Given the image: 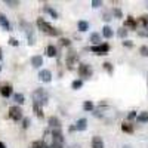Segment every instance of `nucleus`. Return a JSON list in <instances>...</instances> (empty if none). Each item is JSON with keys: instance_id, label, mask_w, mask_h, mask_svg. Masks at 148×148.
I'll return each mask as SVG.
<instances>
[{"instance_id": "4be33fe9", "label": "nucleus", "mask_w": 148, "mask_h": 148, "mask_svg": "<svg viewBox=\"0 0 148 148\" xmlns=\"http://www.w3.org/2000/svg\"><path fill=\"white\" fill-rule=\"evenodd\" d=\"M30 148H49V145H47L45 141H34V142L30 145Z\"/></svg>"}, {"instance_id": "cd10ccee", "label": "nucleus", "mask_w": 148, "mask_h": 148, "mask_svg": "<svg viewBox=\"0 0 148 148\" xmlns=\"http://www.w3.org/2000/svg\"><path fill=\"white\" fill-rule=\"evenodd\" d=\"M127 33H129V30H126L125 27H121V28L117 30V36L120 37V39H126V37H127Z\"/></svg>"}, {"instance_id": "f257e3e1", "label": "nucleus", "mask_w": 148, "mask_h": 148, "mask_svg": "<svg viewBox=\"0 0 148 148\" xmlns=\"http://www.w3.org/2000/svg\"><path fill=\"white\" fill-rule=\"evenodd\" d=\"M37 27H39L40 31H43L45 34L51 36V37H56V36H61V30L52 27L47 21H45V18H37Z\"/></svg>"}, {"instance_id": "b1692460", "label": "nucleus", "mask_w": 148, "mask_h": 148, "mask_svg": "<svg viewBox=\"0 0 148 148\" xmlns=\"http://www.w3.org/2000/svg\"><path fill=\"white\" fill-rule=\"evenodd\" d=\"M27 37H28V45L33 46V45L36 43V36H34V33L31 31V28L27 30Z\"/></svg>"}, {"instance_id": "4c0bfd02", "label": "nucleus", "mask_w": 148, "mask_h": 148, "mask_svg": "<svg viewBox=\"0 0 148 148\" xmlns=\"http://www.w3.org/2000/svg\"><path fill=\"white\" fill-rule=\"evenodd\" d=\"M59 42H61V45H62V46H68V47H70V45H71V42H70L68 39H65V37H62Z\"/></svg>"}, {"instance_id": "20e7f679", "label": "nucleus", "mask_w": 148, "mask_h": 148, "mask_svg": "<svg viewBox=\"0 0 148 148\" xmlns=\"http://www.w3.org/2000/svg\"><path fill=\"white\" fill-rule=\"evenodd\" d=\"M77 71H79V76L82 77V79H90L92 77V67L89 65V64H80L79 65V68H77Z\"/></svg>"}, {"instance_id": "2eb2a0df", "label": "nucleus", "mask_w": 148, "mask_h": 148, "mask_svg": "<svg viewBox=\"0 0 148 148\" xmlns=\"http://www.w3.org/2000/svg\"><path fill=\"white\" fill-rule=\"evenodd\" d=\"M43 10L46 12V14L51 15L53 19H58V16H59V15H58V12H56V10L52 8V6H49V5H45V6H43Z\"/></svg>"}, {"instance_id": "a878e982", "label": "nucleus", "mask_w": 148, "mask_h": 148, "mask_svg": "<svg viewBox=\"0 0 148 148\" xmlns=\"http://www.w3.org/2000/svg\"><path fill=\"white\" fill-rule=\"evenodd\" d=\"M83 110H84V111H90V113H92V111L95 110L93 102H92V101H84V104H83Z\"/></svg>"}, {"instance_id": "473e14b6", "label": "nucleus", "mask_w": 148, "mask_h": 148, "mask_svg": "<svg viewBox=\"0 0 148 148\" xmlns=\"http://www.w3.org/2000/svg\"><path fill=\"white\" fill-rule=\"evenodd\" d=\"M5 3H6L8 6H10V8H16V6L19 5L18 0H5Z\"/></svg>"}, {"instance_id": "5701e85b", "label": "nucleus", "mask_w": 148, "mask_h": 148, "mask_svg": "<svg viewBox=\"0 0 148 148\" xmlns=\"http://www.w3.org/2000/svg\"><path fill=\"white\" fill-rule=\"evenodd\" d=\"M121 130L126 132V133H132V132H133V126L130 125L129 121H125V123L121 125Z\"/></svg>"}, {"instance_id": "1a4fd4ad", "label": "nucleus", "mask_w": 148, "mask_h": 148, "mask_svg": "<svg viewBox=\"0 0 148 148\" xmlns=\"http://www.w3.org/2000/svg\"><path fill=\"white\" fill-rule=\"evenodd\" d=\"M0 25H2L3 30H6V31H12V24L9 22V19L6 18L5 14H0Z\"/></svg>"}, {"instance_id": "58836bf2", "label": "nucleus", "mask_w": 148, "mask_h": 148, "mask_svg": "<svg viewBox=\"0 0 148 148\" xmlns=\"http://www.w3.org/2000/svg\"><path fill=\"white\" fill-rule=\"evenodd\" d=\"M9 45H10V46H15V47H16V46H19V42H18L16 39H14V37H12V39H9Z\"/></svg>"}, {"instance_id": "6e6552de", "label": "nucleus", "mask_w": 148, "mask_h": 148, "mask_svg": "<svg viewBox=\"0 0 148 148\" xmlns=\"http://www.w3.org/2000/svg\"><path fill=\"white\" fill-rule=\"evenodd\" d=\"M39 79L42 80V82H45V83H49L52 80V73L49 71V70H40V73H39Z\"/></svg>"}, {"instance_id": "9b49d317", "label": "nucleus", "mask_w": 148, "mask_h": 148, "mask_svg": "<svg viewBox=\"0 0 148 148\" xmlns=\"http://www.w3.org/2000/svg\"><path fill=\"white\" fill-rule=\"evenodd\" d=\"M47 123H49V126L52 127V130H53V129H61V120H59V119H58L56 116H52V117H49Z\"/></svg>"}, {"instance_id": "7c9ffc66", "label": "nucleus", "mask_w": 148, "mask_h": 148, "mask_svg": "<svg viewBox=\"0 0 148 148\" xmlns=\"http://www.w3.org/2000/svg\"><path fill=\"white\" fill-rule=\"evenodd\" d=\"M102 68H104L108 74H113V70H114V68H113V64H111V62H104V64H102Z\"/></svg>"}, {"instance_id": "0eeeda50", "label": "nucleus", "mask_w": 148, "mask_h": 148, "mask_svg": "<svg viewBox=\"0 0 148 148\" xmlns=\"http://www.w3.org/2000/svg\"><path fill=\"white\" fill-rule=\"evenodd\" d=\"M52 139H53L52 142H56V144H61V145L64 144L65 138H64L62 132H61V129H53L52 130Z\"/></svg>"}, {"instance_id": "ddd939ff", "label": "nucleus", "mask_w": 148, "mask_h": 148, "mask_svg": "<svg viewBox=\"0 0 148 148\" xmlns=\"http://www.w3.org/2000/svg\"><path fill=\"white\" fill-rule=\"evenodd\" d=\"M31 65H33L34 68H40V67L43 65V58H42L40 55H34V56L31 58Z\"/></svg>"}, {"instance_id": "4468645a", "label": "nucleus", "mask_w": 148, "mask_h": 148, "mask_svg": "<svg viewBox=\"0 0 148 148\" xmlns=\"http://www.w3.org/2000/svg\"><path fill=\"white\" fill-rule=\"evenodd\" d=\"M90 145H92V148H104V141L101 136H93Z\"/></svg>"}, {"instance_id": "79ce46f5", "label": "nucleus", "mask_w": 148, "mask_h": 148, "mask_svg": "<svg viewBox=\"0 0 148 148\" xmlns=\"http://www.w3.org/2000/svg\"><path fill=\"white\" fill-rule=\"evenodd\" d=\"M49 148H64L61 144H56V142H52L51 145H49Z\"/></svg>"}, {"instance_id": "c85d7f7f", "label": "nucleus", "mask_w": 148, "mask_h": 148, "mask_svg": "<svg viewBox=\"0 0 148 148\" xmlns=\"http://www.w3.org/2000/svg\"><path fill=\"white\" fill-rule=\"evenodd\" d=\"M14 101L16 102V104H24V95L22 93H14Z\"/></svg>"}, {"instance_id": "09e8293b", "label": "nucleus", "mask_w": 148, "mask_h": 148, "mask_svg": "<svg viewBox=\"0 0 148 148\" xmlns=\"http://www.w3.org/2000/svg\"><path fill=\"white\" fill-rule=\"evenodd\" d=\"M147 6H148V2H147Z\"/></svg>"}, {"instance_id": "bb28decb", "label": "nucleus", "mask_w": 148, "mask_h": 148, "mask_svg": "<svg viewBox=\"0 0 148 148\" xmlns=\"http://www.w3.org/2000/svg\"><path fill=\"white\" fill-rule=\"evenodd\" d=\"M82 86H83V80H82V79H77V80L73 82L71 88H73L74 90H79V89H82Z\"/></svg>"}, {"instance_id": "f704fd0d", "label": "nucleus", "mask_w": 148, "mask_h": 148, "mask_svg": "<svg viewBox=\"0 0 148 148\" xmlns=\"http://www.w3.org/2000/svg\"><path fill=\"white\" fill-rule=\"evenodd\" d=\"M139 53L142 56H148V46H141L139 47Z\"/></svg>"}, {"instance_id": "c03bdc74", "label": "nucleus", "mask_w": 148, "mask_h": 148, "mask_svg": "<svg viewBox=\"0 0 148 148\" xmlns=\"http://www.w3.org/2000/svg\"><path fill=\"white\" fill-rule=\"evenodd\" d=\"M2 58H3V51H2V47H0V61H2Z\"/></svg>"}, {"instance_id": "f8f14e48", "label": "nucleus", "mask_w": 148, "mask_h": 148, "mask_svg": "<svg viewBox=\"0 0 148 148\" xmlns=\"http://www.w3.org/2000/svg\"><path fill=\"white\" fill-rule=\"evenodd\" d=\"M136 25H138V22L135 21L133 16H127V18L125 19V28H126V30H127V28L135 30V28H136Z\"/></svg>"}, {"instance_id": "39448f33", "label": "nucleus", "mask_w": 148, "mask_h": 148, "mask_svg": "<svg viewBox=\"0 0 148 148\" xmlns=\"http://www.w3.org/2000/svg\"><path fill=\"white\" fill-rule=\"evenodd\" d=\"M9 119H12V120H15V121H19L21 119H24L22 117V110H21V107H10L9 108Z\"/></svg>"}, {"instance_id": "423d86ee", "label": "nucleus", "mask_w": 148, "mask_h": 148, "mask_svg": "<svg viewBox=\"0 0 148 148\" xmlns=\"http://www.w3.org/2000/svg\"><path fill=\"white\" fill-rule=\"evenodd\" d=\"M90 51L93 53H96V55H105L110 51V45L108 43H101V45H98V46H92Z\"/></svg>"}, {"instance_id": "f03ea898", "label": "nucleus", "mask_w": 148, "mask_h": 148, "mask_svg": "<svg viewBox=\"0 0 148 148\" xmlns=\"http://www.w3.org/2000/svg\"><path fill=\"white\" fill-rule=\"evenodd\" d=\"M31 98H33V104H37L40 107H43L47 102V93L45 92V89H40V88L31 93Z\"/></svg>"}, {"instance_id": "2f4dec72", "label": "nucleus", "mask_w": 148, "mask_h": 148, "mask_svg": "<svg viewBox=\"0 0 148 148\" xmlns=\"http://www.w3.org/2000/svg\"><path fill=\"white\" fill-rule=\"evenodd\" d=\"M113 15L116 16V18H123V12H121V9H119V8H114L113 9Z\"/></svg>"}, {"instance_id": "dca6fc26", "label": "nucleus", "mask_w": 148, "mask_h": 148, "mask_svg": "<svg viewBox=\"0 0 148 148\" xmlns=\"http://www.w3.org/2000/svg\"><path fill=\"white\" fill-rule=\"evenodd\" d=\"M88 127V120L86 119H79L76 121V130H86Z\"/></svg>"}, {"instance_id": "a211bd4d", "label": "nucleus", "mask_w": 148, "mask_h": 148, "mask_svg": "<svg viewBox=\"0 0 148 148\" xmlns=\"http://www.w3.org/2000/svg\"><path fill=\"white\" fill-rule=\"evenodd\" d=\"M102 36L105 37V39H111V37L114 36V31H113V28H111V27H108V25H105V27L102 28Z\"/></svg>"}, {"instance_id": "ea45409f", "label": "nucleus", "mask_w": 148, "mask_h": 148, "mask_svg": "<svg viewBox=\"0 0 148 148\" xmlns=\"http://www.w3.org/2000/svg\"><path fill=\"white\" fill-rule=\"evenodd\" d=\"M102 19L104 21H111V14H110V12H105V14L102 15Z\"/></svg>"}, {"instance_id": "49530a36", "label": "nucleus", "mask_w": 148, "mask_h": 148, "mask_svg": "<svg viewBox=\"0 0 148 148\" xmlns=\"http://www.w3.org/2000/svg\"><path fill=\"white\" fill-rule=\"evenodd\" d=\"M123 148H130V147H123Z\"/></svg>"}, {"instance_id": "a18cd8bd", "label": "nucleus", "mask_w": 148, "mask_h": 148, "mask_svg": "<svg viewBox=\"0 0 148 148\" xmlns=\"http://www.w3.org/2000/svg\"><path fill=\"white\" fill-rule=\"evenodd\" d=\"M0 148H6V145H5L3 142H0Z\"/></svg>"}, {"instance_id": "9d476101", "label": "nucleus", "mask_w": 148, "mask_h": 148, "mask_svg": "<svg viewBox=\"0 0 148 148\" xmlns=\"http://www.w3.org/2000/svg\"><path fill=\"white\" fill-rule=\"evenodd\" d=\"M0 95L5 96V98H9L10 95H14V88H12L10 84L2 86V88H0Z\"/></svg>"}, {"instance_id": "6ab92c4d", "label": "nucleus", "mask_w": 148, "mask_h": 148, "mask_svg": "<svg viewBox=\"0 0 148 148\" xmlns=\"http://www.w3.org/2000/svg\"><path fill=\"white\" fill-rule=\"evenodd\" d=\"M46 53H47V56L53 58V56H56V55H58V49H56L53 45H49V46H47V49H46Z\"/></svg>"}, {"instance_id": "37998d69", "label": "nucleus", "mask_w": 148, "mask_h": 148, "mask_svg": "<svg viewBox=\"0 0 148 148\" xmlns=\"http://www.w3.org/2000/svg\"><path fill=\"white\" fill-rule=\"evenodd\" d=\"M138 34L141 37H148V31H138Z\"/></svg>"}, {"instance_id": "72a5a7b5", "label": "nucleus", "mask_w": 148, "mask_h": 148, "mask_svg": "<svg viewBox=\"0 0 148 148\" xmlns=\"http://www.w3.org/2000/svg\"><path fill=\"white\" fill-rule=\"evenodd\" d=\"M28 127H30V119L24 117L22 119V129H28Z\"/></svg>"}, {"instance_id": "c756f323", "label": "nucleus", "mask_w": 148, "mask_h": 148, "mask_svg": "<svg viewBox=\"0 0 148 148\" xmlns=\"http://www.w3.org/2000/svg\"><path fill=\"white\" fill-rule=\"evenodd\" d=\"M33 108H34V111H36V114H37V117H43V110H42V107L40 105H37V104H33Z\"/></svg>"}, {"instance_id": "393cba45", "label": "nucleus", "mask_w": 148, "mask_h": 148, "mask_svg": "<svg viewBox=\"0 0 148 148\" xmlns=\"http://www.w3.org/2000/svg\"><path fill=\"white\" fill-rule=\"evenodd\" d=\"M138 22L141 24V25H142L147 31H148V15H142V16H139Z\"/></svg>"}, {"instance_id": "de8ad7c7", "label": "nucleus", "mask_w": 148, "mask_h": 148, "mask_svg": "<svg viewBox=\"0 0 148 148\" xmlns=\"http://www.w3.org/2000/svg\"><path fill=\"white\" fill-rule=\"evenodd\" d=\"M0 71H2V65H0Z\"/></svg>"}, {"instance_id": "aec40b11", "label": "nucleus", "mask_w": 148, "mask_h": 148, "mask_svg": "<svg viewBox=\"0 0 148 148\" xmlns=\"http://www.w3.org/2000/svg\"><path fill=\"white\" fill-rule=\"evenodd\" d=\"M136 120H138V123H148V111H142V113H139Z\"/></svg>"}, {"instance_id": "f3484780", "label": "nucleus", "mask_w": 148, "mask_h": 148, "mask_svg": "<svg viewBox=\"0 0 148 148\" xmlns=\"http://www.w3.org/2000/svg\"><path fill=\"white\" fill-rule=\"evenodd\" d=\"M89 39H90L92 46H98V45H101V34H98V33H92Z\"/></svg>"}, {"instance_id": "e433bc0d", "label": "nucleus", "mask_w": 148, "mask_h": 148, "mask_svg": "<svg viewBox=\"0 0 148 148\" xmlns=\"http://www.w3.org/2000/svg\"><path fill=\"white\" fill-rule=\"evenodd\" d=\"M138 117V114H136V111H130V113L127 114V120L130 121V120H135V119H136Z\"/></svg>"}, {"instance_id": "7ed1b4c3", "label": "nucleus", "mask_w": 148, "mask_h": 148, "mask_svg": "<svg viewBox=\"0 0 148 148\" xmlns=\"http://www.w3.org/2000/svg\"><path fill=\"white\" fill-rule=\"evenodd\" d=\"M67 68L68 70H74V65H77L79 64V53L74 51V49H70L68 53H67Z\"/></svg>"}, {"instance_id": "c9c22d12", "label": "nucleus", "mask_w": 148, "mask_h": 148, "mask_svg": "<svg viewBox=\"0 0 148 148\" xmlns=\"http://www.w3.org/2000/svg\"><path fill=\"white\" fill-rule=\"evenodd\" d=\"M90 6L92 8H99V6H102V2H101V0H92Z\"/></svg>"}, {"instance_id": "412c9836", "label": "nucleus", "mask_w": 148, "mask_h": 148, "mask_svg": "<svg viewBox=\"0 0 148 148\" xmlns=\"http://www.w3.org/2000/svg\"><path fill=\"white\" fill-rule=\"evenodd\" d=\"M77 28H79V31H88L89 30V22L88 21H79Z\"/></svg>"}, {"instance_id": "a19ab883", "label": "nucleus", "mask_w": 148, "mask_h": 148, "mask_svg": "<svg viewBox=\"0 0 148 148\" xmlns=\"http://www.w3.org/2000/svg\"><path fill=\"white\" fill-rule=\"evenodd\" d=\"M123 46H125V47H132L133 46V42L132 40H125V42H123Z\"/></svg>"}]
</instances>
